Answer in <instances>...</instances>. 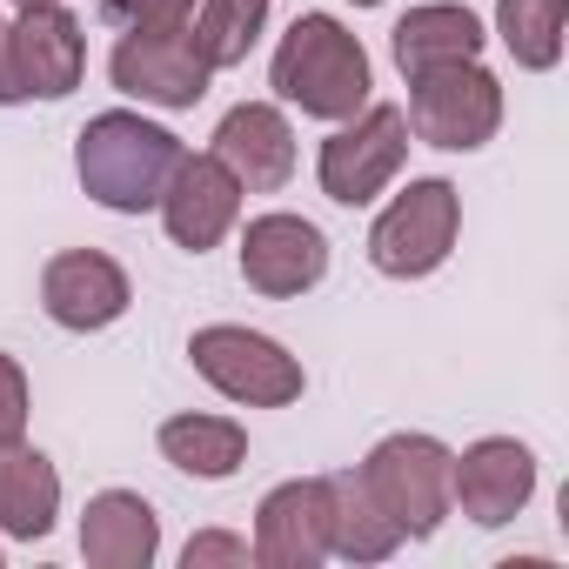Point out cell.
<instances>
[{
    "label": "cell",
    "mask_w": 569,
    "mask_h": 569,
    "mask_svg": "<svg viewBox=\"0 0 569 569\" xmlns=\"http://www.w3.org/2000/svg\"><path fill=\"white\" fill-rule=\"evenodd\" d=\"M54 516H61V469L28 442H0V536L41 542Z\"/></svg>",
    "instance_id": "18"
},
{
    "label": "cell",
    "mask_w": 569,
    "mask_h": 569,
    "mask_svg": "<svg viewBox=\"0 0 569 569\" xmlns=\"http://www.w3.org/2000/svg\"><path fill=\"white\" fill-rule=\"evenodd\" d=\"M161 456L194 482H228L248 462V429L234 416H168L161 422Z\"/></svg>",
    "instance_id": "19"
},
{
    "label": "cell",
    "mask_w": 569,
    "mask_h": 569,
    "mask_svg": "<svg viewBox=\"0 0 569 569\" xmlns=\"http://www.w3.org/2000/svg\"><path fill=\"white\" fill-rule=\"evenodd\" d=\"M0 442H28V376L0 349Z\"/></svg>",
    "instance_id": "24"
},
{
    "label": "cell",
    "mask_w": 569,
    "mask_h": 569,
    "mask_svg": "<svg viewBox=\"0 0 569 569\" xmlns=\"http://www.w3.org/2000/svg\"><path fill=\"white\" fill-rule=\"evenodd\" d=\"M134 289H128V268L101 248H61L48 268H41V309L54 329L68 336H94V329H114L128 316Z\"/></svg>",
    "instance_id": "10"
},
{
    "label": "cell",
    "mask_w": 569,
    "mask_h": 569,
    "mask_svg": "<svg viewBox=\"0 0 569 569\" xmlns=\"http://www.w3.org/2000/svg\"><path fill=\"white\" fill-rule=\"evenodd\" d=\"M214 154L228 161L241 194H274L296 174V128H289V114H281L274 101H241V108L221 114Z\"/></svg>",
    "instance_id": "15"
},
{
    "label": "cell",
    "mask_w": 569,
    "mask_h": 569,
    "mask_svg": "<svg viewBox=\"0 0 569 569\" xmlns=\"http://www.w3.org/2000/svg\"><path fill=\"white\" fill-rule=\"evenodd\" d=\"M14 8H48V0H14Z\"/></svg>",
    "instance_id": "27"
},
{
    "label": "cell",
    "mask_w": 569,
    "mask_h": 569,
    "mask_svg": "<svg viewBox=\"0 0 569 569\" xmlns=\"http://www.w3.org/2000/svg\"><path fill=\"white\" fill-rule=\"evenodd\" d=\"M194 0H101V21L134 34V28H188Z\"/></svg>",
    "instance_id": "23"
},
{
    "label": "cell",
    "mask_w": 569,
    "mask_h": 569,
    "mask_svg": "<svg viewBox=\"0 0 569 569\" xmlns=\"http://www.w3.org/2000/svg\"><path fill=\"white\" fill-rule=\"evenodd\" d=\"M456 234H462V194H456V181L422 174V181H409V188L376 214V228H369V261H376V274H389V281H422V274H436V268L449 261Z\"/></svg>",
    "instance_id": "5"
},
{
    "label": "cell",
    "mask_w": 569,
    "mask_h": 569,
    "mask_svg": "<svg viewBox=\"0 0 569 569\" xmlns=\"http://www.w3.org/2000/svg\"><path fill=\"white\" fill-rule=\"evenodd\" d=\"M329 496H336V509H329V556H342V562L362 569V562H389L402 549V529L376 509V496L362 489L356 469L329 476Z\"/></svg>",
    "instance_id": "20"
},
{
    "label": "cell",
    "mask_w": 569,
    "mask_h": 569,
    "mask_svg": "<svg viewBox=\"0 0 569 569\" xmlns=\"http://www.w3.org/2000/svg\"><path fill=\"white\" fill-rule=\"evenodd\" d=\"M409 134L442 148V154H476L496 141L502 128V81L482 61H456V68H429L409 81Z\"/></svg>",
    "instance_id": "6"
},
{
    "label": "cell",
    "mask_w": 569,
    "mask_h": 569,
    "mask_svg": "<svg viewBox=\"0 0 569 569\" xmlns=\"http://www.w3.org/2000/svg\"><path fill=\"white\" fill-rule=\"evenodd\" d=\"M329 274V234L289 208H268L241 228V281L268 302H296Z\"/></svg>",
    "instance_id": "9"
},
{
    "label": "cell",
    "mask_w": 569,
    "mask_h": 569,
    "mask_svg": "<svg viewBox=\"0 0 569 569\" xmlns=\"http://www.w3.org/2000/svg\"><path fill=\"white\" fill-rule=\"evenodd\" d=\"M14 74H21V94L28 101H68L88 74V34L81 21L48 0V8H21L14 21Z\"/></svg>",
    "instance_id": "14"
},
{
    "label": "cell",
    "mask_w": 569,
    "mask_h": 569,
    "mask_svg": "<svg viewBox=\"0 0 569 569\" xmlns=\"http://www.w3.org/2000/svg\"><path fill=\"white\" fill-rule=\"evenodd\" d=\"M409 161V114L396 101H369L362 114L336 121V134L316 154V181L336 208H369Z\"/></svg>",
    "instance_id": "7"
},
{
    "label": "cell",
    "mask_w": 569,
    "mask_h": 569,
    "mask_svg": "<svg viewBox=\"0 0 569 569\" xmlns=\"http://www.w3.org/2000/svg\"><path fill=\"white\" fill-rule=\"evenodd\" d=\"M482 21L456 0H429V8H409L396 28H389V54L402 68V81L429 74V68H456V61H476L482 54Z\"/></svg>",
    "instance_id": "17"
},
{
    "label": "cell",
    "mask_w": 569,
    "mask_h": 569,
    "mask_svg": "<svg viewBox=\"0 0 569 569\" xmlns=\"http://www.w3.org/2000/svg\"><path fill=\"white\" fill-rule=\"evenodd\" d=\"M569 0H496V34L522 74H549L562 61Z\"/></svg>",
    "instance_id": "22"
},
{
    "label": "cell",
    "mask_w": 569,
    "mask_h": 569,
    "mask_svg": "<svg viewBox=\"0 0 569 569\" xmlns=\"http://www.w3.org/2000/svg\"><path fill=\"white\" fill-rule=\"evenodd\" d=\"M0 562H8V549H0Z\"/></svg>",
    "instance_id": "29"
},
{
    "label": "cell",
    "mask_w": 569,
    "mask_h": 569,
    "mask_svg": "<svg viewBox=\"0 0 569 569\" xmlns=\"http://www.w3.org/2000/svg\"><path fill=\"white\" fill-rule=\"evenodd\" d=\"M154 208H161V228H168L174 248L208 254L234 228V214H241V181L228 174V161L214 148L208 154H188L181 148V161H174V174H168V188H161Z\"/></svg>",
    "instance_id": "13"
},
{
    "label": "cell",
    "mask_w": 569,
    "mask_h": 569,
    "mask_svg": "<svg viewBox=\"0 0 569 569\" xmlns=\"http://www.w3.org/2000/svg\"><path fill=\"white\" fill-rule=\"evenodd\" d=\"M181 562H188V569H214V562H254V549H248V536H228V529H201V536H188Z\"/></svg>",
    "instance_id": "25"
},
{
    "label": "cell",
    "mask_w": 569,
    "mask_h": 569,
    "mask_svg": "<svg viewBox=\"0 0 569 569\" xmlns=\"http://www.w3.org/2000/svg\"><path fill=\"white\" fill-rule=\"evenodd\" d=\"M449 449L436 442V436H422V429H402V436H382L362 462H356V476H362V489L376 496V509L402 529V542H429L436 529H442V516L456 509L449 502Z\"/></svg>",
    "instance_id": "3"
},
{
    "label": "cell",
    "mask_w": 569,
    "mask_h": 569,
    "mask_svg": "<svg viewBox=\"0 0 569 569\" xmlns=\"http://www.w3.org/2000/svg\"><path fill=\"white\" fill-rule=\"evenodd\" d=\"M188 362H194V376L208 389H221L241 409H289L309 389V376H302V362L289 349H281L274 336H261V329H241V322L194 329L188 336Z\"/></svg>",
    "instance_id": "4"
},
{
    "label": "cell",
    "mask_w": 569,
    "mask_h": 569,
    "mask_svg": "<svg viewBox=\"0 0 569 569\" xmlns=\"http://www.w3.org/2000/svg\"><path fill=\"white\" fill-rule=\"evenodd\" d=\"M268 88L274 101L302 108L309 121H349L369 108L376 68H369V48L336 14H296L268 61Z\"/></svg>",
    "instance_id": "1"
},
{
    "label": "cell",
    "mask_w": 569,
    "mask_h": 569,
    "mask_svg": "<svg viewBox=\"0 0 569 569\" xmlns=\"http://www.w3.org/2000/svg\"><path fill=\"white\" fill-rule=\"evenodd\" d=\"M268 8H274V0H194V14H188L194 54H201L214 74L241 68V61L254 54L261 28H268Z\"/></svg>",
    "instance_id": "21"
},
{
    "label": "cell",
    "mask_w": 569,
    "mask_h": 569,
    "mask_svg": "<svg viewBox=\"0 0 569 569\" xmlns=\"http://www.w3.org/2000/svg\"><path fill=\"white\" fill-rule=\"evenodd\" d=\"M21 74H14V21L0 14V108H21Z\"/></svg>",
    "instance_id": "26"
},
{
    "label": "cell",
    "mask_w": 569,
    "mask_h": 569,
    "mask_svg": "<svg viewBox=\"0 0 569 569\" xmlns=\"http://www.w3.org/2000/svg\"><path fill=\"white\" fill-rule=\"evenodd\" d=\"M329 476H296L274 482L254 509V562L261 569H322L329 562Z\"/></svg>",
    "instance_id": "11"
},
{
    "label": "cell",
    "mask_w": 569,
    "mask_h": 569,
    "mask_svg": "<svg viewBox=\"0 0 569 569\" xmlns=\"http://www.w3.org/2000/svg\"><path fill=\"white\" fill-rule=\"evenodd\" d=\"M108 74H114V88L128 101L168 108V114L194 108L208 94V81H214V68L194 54L188 28H134V34H121L114 54H108Z\"/></svg>",
    "instance_id": "8"
},
{
    "label": "cell",
    "mask_w": 569,
    "mask_h": 569,
    "mask_svg": "<svg viewBox=\"0 0 569 569\" xmlns=\"http://www.w3.org/2000/svg\"><path fill=\"white\" fill-rule=\"evenodd\" d=\"M81 556L88 569H148L161 556V516L134 489H101L81 509Z\"/></svg>",
    "instance_id": "16"
},
{
    "label": "cell",
    "mask_w": 569,
    "mask_h": 569,
    "mask_svg": "<svg viewBox=\"0 0 569 569\" xmlns=\"http://www.w3.org/2000/svg\"><path fill=\"white\" fill-rule=\"evenodd\" d=\"M536 496V456L516 436H482L449 462V502L476 522V529H502L529 509Z\"/></svg>",
    "instance_id": "12"
},
{
    "label": "cell",
    "mask_w": 569,
    "mask_h": 569,
    "mask_svg": "<svg viewBox=\"0 0 569 569\" xmlns=\"http://www.w3.org/2000/svg\"><path fill=\"white\" fill-rule=\"evenodd\" d=\"M174 161H181V134L134 108H108L74 134V174L108 214H148Z\"/></svg>",
    "instance_id": "2"
},
{
    "label": "cell",
    "mask_w": 569,
    "mask_h": 569,
    "mask_svg": "<svg viewBox=\"0 0 569 569\" xmlns=\"http://www.w3.org/2000/svg\"><path fill=\"white\" fill-rule=\"evenodd\" d=\"M356 8H382V0H356Z\"/></svg>",
    "instance_id": "28"
}]
</instances>
